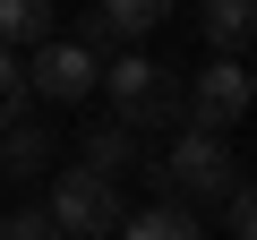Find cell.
<instances>
[{"label": "cell", "instance_id": "obj_15", "mask_svg": "<svg viewBox=\"0 0 257 240\" xmlns=\"http://www.w3.org/2000/svg\"><path fill=\"white\" fill-rule=\"evenodd\" d=\"M248 77H257V69H248Z\"/></svg>", "mask_w": 257, "mask_h": 240}, {"label": "cell", "instance_id": "obj_8", "mask_svg": "<svg viewBox=\"0 0 257 240\" xmlns=\"http://www.w3.org/2000/svg\"><path fill=\"white\" fill-rule=\"evenodd\" d=\"M197 35L214 60H240L257 43V0H197Z\"/></svg>", "mask_w": 257, "mask_h": 240}, {"label": "cell", "instance_id": "obj_1", "mask_svg": "<svg viewBox=\"0 0 257 240\" xmlns=\"http://www.w3.org/2000/svg\"><path fill=\"white\" fill-rule=\"evenodd\" d=\"M138 180L155 189V197H172V206H231V189H240V155L223 146V138H206V129H180L172 138V155H155V163H138Z\"/></svg>", "mask_w": 257, "mask_h": 240}, {"label": "cell", "instance_id": "obj_6", "mask_svg": "<svg viewBox=\"0 0 257 240\" xmlns=\"http://www.w3.org/2000/svg\"><path fill=\"white\" fill-rule=\"evenodd\" d=\"M60 163H52V120H9V129H0V180L9 189H35V180H52Z\"/></svg>", "mask_w": 257, "mask_h": 240}, {"label": "cell", "instance_id": "obj_13", "mask_svg": "<svg viewBox=\"0 0 257 240\" xmlns=\"http://www.w3.org/2000/svg\"><path fill=\"white\" fill-rule=\"evenodd\" d=\"M0 240H60V231H52L43 197H26V206H9V214H0Z\"/></svg>", "mask_w": 257, "mask_h": 240}, {"label": "cell", "instance_id": "obj_14", "mask_svg": "<svg viewBox=\"0 0 257 240\" xmlns=\"http://www.w3.org/2000/svg\"><path fill=\"white\" fill-rule=\"evenodd\" d=\"M223 214H231V240H257V180H240Z\"/></svg>", "mask_w": 257, "mask_h": 240}, {"label": "cell", "instance_id": "obj_3", "mask_svg": "<svg viewBox=\"0 0 257 240\" xmlns=\"http://www.w3.org/2000/svg\"><path fill=\"white\" fill-rule=\"evenodd\" d=\"M43 214H52V231H60V240H111V231H120V189H111V180H94L86 163H69V172H52Z\"/></svg>", "mask_w": 257, "mask_h": 240}, {"label": "cell", "instance_id": "obj_7", "mask_svg": "<svg viewBox=\"0 0 257 240\" xmlns=\"http://www.w3.org/2000/svg\"><path fill=\"white\" fill-rule=\"evenodd\" d=\"M77 163H86L94 180H111V189H120L128 172L146 163V138H128L120 120H94V129H86V146H77Z\"/></svg>", "mask_w": 257, "mask_h": 240}, {"label": "cell", "instance_id": "obj_9", "mask_svg": "<svg viewBox=\"0 0 257 240\" xmlns=\"http://www.w3.org/2000/svg\"><path fill=\"white\" fill-rule=\"evenodd\" d=\"M120 240H206V223H197L189 206L155 197V206H138V214H120Z\"/></svg>", "mask_w": 257, "mask_h": 240}, {"label": "cell", "instance_id": "obj_2", "mask_svg": "<svg viewBox=\"0 0 257 240\" xmlns=\"http://www.w3.org/2000/svg\"><path fill=\"white\" fill-rule=\"evenodd\" d=\"M94 86H103V94L120 103L111 120H120L128 138H146V129H172V138H180V129H189V77H172V69H155L146 52H111Z\"/></svg>", "mask_w": 257, "mask_h": 240}, {"label": "cell", "instance_id": "obj_4", "mask_svg": "<svg viewBox=\"0 0 257 240\" xmlns=\"http://www.w3.org/2000/svg\"><path fill=\"white\" fill-rule=\"evenodd\" d=\"M248 103H257V77H248L240 60H206V69L189 77V129L223 138L231 120H248Z\"/></svg>", "mask_w": 257, "mask_h": 240}, {"label": "cell", "instance_id": "obj_10", "mask_svg": "<svg viewBox=\"0 0 257 240\" xmlns=\"http://www.w3.org/2000/svg\"><path fill=\"white\" fill-rule=\"evenodd\" d=\"M52 35V0H0V52H43Z\"/></svg>", "mask_w": 257, "mask_h": 240}, {"label": "cell", "instance_id": "obj_12", "mask_svg": "<svg viewBox=\"0 0 257 240\" xmlns=\"http://www.w3.org/2000/svg\"><path fill=\"white\" fill-rule=\"evenodd\" d=\"M26 111H35V94H26V60L0 52V129H9V120H26Z\"/></svg>", "mask_w": 257, "mask_h": 240}, {"label": "cell", "instance_id": "obj_11", "mask_svg": "<svg viewBox=\"0 0 257 240\" xmlns=\"http://www.w3.org/2000/svg\"><path fill=\"white\" fill-rule=\"evenodd\" d=\"M94 9L111 18V35H120V52H138V35H155L180 0H94Z\"/></svg>", "mask_w": 257, "mask_h": 240}, {"label": "cell", "instance_id": "obj_5", "mask_svg": "<svg viewBox=\"0 0 257 240\" xmlns=\"http://www.w3.org/2000/svg\"><path fill=\"white\" fill-rule=\"evenodd\" d=\"M94 77H103V60H86L69 35H52L43 52H26V94L35 103H86Z\"/></svg>", "mask_w": 257, "mask_h": 240}]
</instances>
